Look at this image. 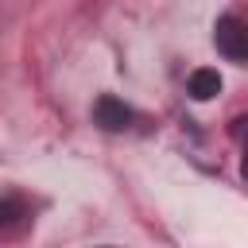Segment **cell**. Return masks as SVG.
<instances>
[{"mask_svg":"<svg viewBox=\"0 0 248 248\" xmlns=\"http://www.w3.org/2000/svg\"><path fill=\"white\" fill-rule=\"evenodd\" d=\"M213 43H217V50H221L229 62H236V66L248 58V31H244V23H240L236 16H221V19H217Z\"/></svg>","mask_w":248,"mask_h":248,"instance_id":"1","label":"cell"},{"mask_svg":"<svg viewBox=\"0 0 248 248\" xmlns=\"http://www.w3.org/2000/svg\"><path fill=\"white\" fill-rule=\"evenodd\" d=\"M31 225V202L23 194H0V240L19 236Z\"/></svg>","mask_w":248,"mask_h":248,"instance_id":"2","label":"cell"},{"mask_svg":"<svg viewBox=\"0 0 248 248\" xmlns=\"http://www.w3.org/2000/svg\"><path fill=\"white\" fill-rule=\"evenodd\" d=\"M93 120L105 128V132H124L132 124V108L124 101H116L112 93H101L97 105H93Z\"/></svg>","mask_w":248,"mask_h":248,"instance_id":"3","label":"cell"},{"mask_svg":"<svg viewBox=\"0 0 248 248\" xmlns=\"http://www.w3.org/2000/svg\"><path fill=\"white\" fill-rule=\"evenodd\" d=\"M186 93H190L194 101H209V97H217V93H221V74L209 70V66L194 70V74L186 78Z\"/></svg>","mask_w":248,"mask_h":248,"instance_id":"4","label":"cell"}]
</instances>
